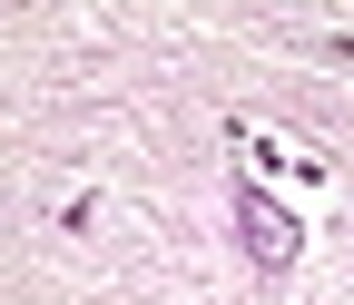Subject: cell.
Instances as JSON below:
<instances>
[{"label":"cell","mask_w":354,"mask_h":305,"mask_svg":"<svg viewBox=\"0 0 354 305\" xmlns=\"http://www.w3.org/2000/svg\"><path fill=\"white\" fill-rule=\"evenodd\" d=\"M236 237H246V256H256L266 276H286V266H295V246H305V227H295V216L266 197L256 178H236Z\"/></svg>","instance_id":"obj_1"}]
</instances>
